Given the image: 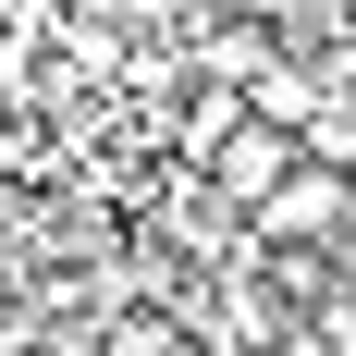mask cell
<instances>
[{"label":"cell","instance_id":"6da1fadb","mask_svg":"<svg viewBox=\"0 0 356 356\" xmlns=\"http://www.w3.org/2000/svg\"><path fill=\"white\" fill-rule=\"evenodd\" d=\"M295 172H307V136H283V123H258V111H246V123L221 136V160H209L197 184H209L221 209H246V221H258V209H270Z\"/></svg>","mask_w":356,"mask_h":356},{"label":"cell","instance_id":"7a4b0ae2","mask_svg":"<svg viewBox=\"0 0 356 356\" xmlns=\"http://www.w3.org/2000/svg\"><path fill=\"white\" fill-rule=\"evenodd\" d=\"M13 356H99V332H25Z\"/></svg>","mask_w":356,"mask_h":356}]
</instances>
